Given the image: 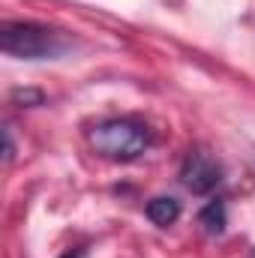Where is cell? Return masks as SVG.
<instances>
[{"mask_svg":"<svg viewBox=\"0 0 255 258\" xmlns=\"http://www.w3.org/2000/svg\"><path fill=\"white\" fill-rule=\"evenodd\" d=\"M198 222L204 225L207 234H219V231L225 228V204H222V201H210V204L201 210Z\"/></svg>","mask_w":255,"mask_h":258,"instance_id":"5b68a950","label":"cell"},{"mask_svg":"<svg viewBox=\"0 0 255 258\" xmlns=\"http://www.w3.org/2000/svg\"><path fill=\"white\" fill-rule=\"evenodd\" d=\"M87 141L111 162H132L150 147V129L132 117H108L87 129Z\"/></svg>","mask_w":255,"mask_h":258,"instance_id":"7a4b0ae2","label":"cell"},{"mask_svg":"<svg viewBox=\"0 0 255 258\" xmlns=\"http://www.w3.org/2000/svg\"><path fill=\"white\" fill-rule=\"evenodd\" d=\"M0 48L9 57L18 60H48V57H60L69 48L60 30L36 24V21H3L0 24Z\"/></svg>","mask_w":255,"mask_h":258,"instance_id":"6da1fadb","label":"cell"},{"mask_svg":"<svg viewBox=\"0 0 255 258\" xmlns=\"http://www.w3.org/2000/svg\"><path fill=\"white\" fill-rule=\"evenodd\" d=\"M144 213H147V219H150L153 225L168 228V225H174V222H177V216H180V204H177L174 198H168V195H159V198L147 201Z\"/></svg>","mask_w":255,"mask_h":258,"instance_id":"277c9868","label":"cell"},{"mask_svg":"<svg viewBox=\"0 0 255 258\" xmlns=\"http://www.w3.org/2000/svg\"><path fill=\"white\" fill-rule=\"evenodd\" d=\"M63 258H81V252H78V249H75V252H66Z\"/></svg>","mask_w":255,"mask_h":258,"instance_id":"52a82bcc","label":"cell"},{"mask_svg":"<svg viewBox=\"0 0 255 258\" xmlns=\"http://www.w3.org/2000/svg\"><path fill=\"white\" fill-rule=\"evenodd\" d=\"M3 135H6V162H12V156H15V144H12V132L6 129Z\"/></svg>","mask_w":255,"mask_h":258,"instance_id":"8992f818","label":"cell"},{"mask_svg":"<svg viewBox=\"0 0 255 258\" xmlns=\"http://www.w3.org/2000/svg\"><path fill=\"white\" fill-rule=\"evenodd\" d=\"M222 180V165L201 147H192L180 165V183L192 195H207L213 192Z\"/></svg>","mask_w":255,"mask_h":258,"instance_id":"3957f363","label":"cell"}]
</instances>
